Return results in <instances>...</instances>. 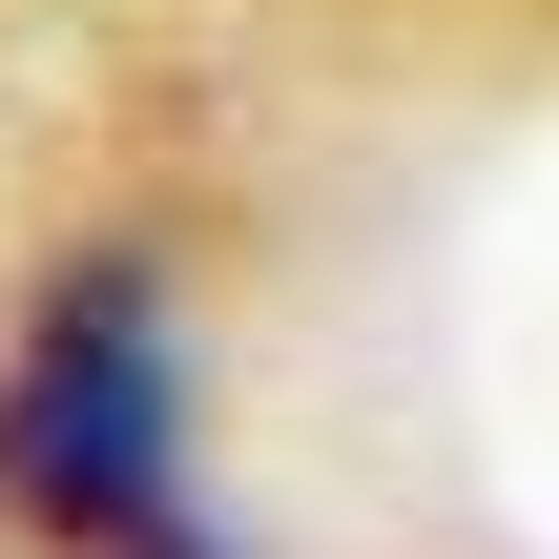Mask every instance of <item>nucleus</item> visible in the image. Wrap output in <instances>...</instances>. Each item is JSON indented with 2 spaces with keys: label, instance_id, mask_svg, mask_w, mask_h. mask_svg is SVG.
<instances>
[{
  "label": "nucleus",
  "instance_id": "nucleus-2",
  "mask_svg": "<svg viewBox=\"0 0 559 559\" xmlns=\"http://www.w3.org/2000/svg\"><path fill=\"white\" fill-rule=\"evenodd\" d=\"M41 559H62V539H41Z\"/></svg>",
  "mask_w": 559,
  "mask_h": 559
},
{
  "label": "nucleus",
  "instance_id": "nucleus-1",
  "mask_svg": "<svg viewBox=\"0 0 559 559\" xmlns=\"http://www.w3.org/2000/svg\"><path fill=\"white\" fill-rule=\"evenodd\" d=\"M0 519L62 559H207L187 477H166V311L124 270H83L0 394Z\"/></svg>",
  "mask_w": 559,
  "mask_h": 559
}]
</instances>
